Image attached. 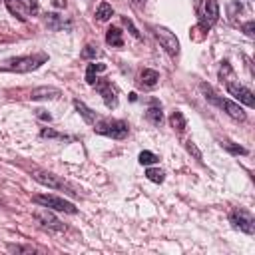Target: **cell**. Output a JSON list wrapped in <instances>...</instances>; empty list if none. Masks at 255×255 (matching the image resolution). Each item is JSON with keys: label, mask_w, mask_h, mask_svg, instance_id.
<instances>
[{"label": "cell", "mask_w": 255, "mask_h": 255, "mask_svg": "<svg viewBox=\"0 0 255 255\" xmlns=\"http://www.w3.org/2000/svg\"><path fill=\"white\" fill-rule=\"evenodd\" d=\"M219 78H221V82L225 80V90L235 98V100H239L241 104H245L247 108H253L255 106V98H253V92L249 90V88H245V86H241L235 78H233V72H231V66L227 64V62H223V66L219 68Z\"/></svg>", "instance_id": "1"}, {"label": "cell", "mask_w": 255, "mask_h": 255, "mask_svg": "<svg viewBox=\"0 0 255 255\" xmlns=\"http://www.w3.org/2000/svg\"><path fill=\"white\" fill-rule=\"evenodd\" d=\"M48 60L46 54H28V56H16V58H8L0 64V70L4 72H18V74H26L32 70H38L44 62Z\"/></svg>", "instance_id": "2"}, {"label": "cell", "mask_w": 255, "mask_h": 255, "mask_svg": "<svg viewBox=\"0 0 255 255\" xmlns=\"http://www.w3.org/2000/svg\"><path fill=\"white\" fill-rule=\"evenodd\" d=\"M201 92L205 94V100H209L211 104H215L219 110H223L229 118H233V120H237V122H245V118H247V114L243 112V108L237 104V102H233V100H229V98H223V96H217L207 84H201Z\"/></svg>", "instance_id": "3"}, {"label": "cell", "mask_w": 255, "mask_h": 255, "mask_svg": "<svg viewBox=\"0 0 255 255\" xmlns=\"http://www.w3.org/2000/svg\"><path fill=\"white\" fill-rule=\"evenodd\" d=\"M94 131L112 139H124L129 133V126L124 120H100L94 124Z\"/></svg>", "instance_id": "4"}, {"label": "cell", "mask_w": 255, "mask_h": 255, "mask_svg": "<svg viewBox=\"0 0 255 255\" xmlns=\"http://www.w3.org/2000/svg\"><path fill=\"white\" fill-rule=\"evenodd\" d=\"M32 201L38 203L40 207H48V209H54V211H64V213H70V215L78 213V207H76L72 201H68V199H64V197H58V195H52V193L34 195Z\"/></svg>", "instance_id": "5"}, {"label": "cell", "mask_w": 255, "mask_h": 255, "mask_svg": "<svg viewBox=\"0 0 255 255\" xmlns=\"http://www.w3.org/2000/svg\"><path fill=\"white\" fill-rule=\"evenodd\" d=\"M32 177H34L38 183H42V185H46V187H50V189H64V191L70 193V195H76V193H78V191H74L60 175H56V173H52V171L36 169V171H32Z\"/></svg>", "instance_id": "6"}, {"label": "cell", "mask_w": 255, "mask_h": 255, "mask_svg": "<svg viewBox=\"0 0 255 255\" xmlns=\"http://www.w3.org/2000/svg\"><path fill=\"white\" fill-rule=\"evenodd\" d=\"M229 223L235 229H239V231H243L247 235H253L255 233V219H253V215L249 211L241 209V207H237V209H233L229 213Z\"/></svg>", "instance_id": "7"}, {"label": "cell", "mask_w": 255, "mask_h": 255, "mask_svg": "<svg viewBox=\"0 0 255 255\" xmlns=\"http://www.w3.org/2000/svg\"><path fill=\"white\" fill-rule=\"evenodd\" d=\"M151 32H153V36L161 42V46L165 48V52H167L171 58H175V56L179 54V40L175 38L173 32H169V30L163 28V26H151Z\"/></svg>", "instance_id": "8"}, {"label": "cell", "mask_w": 255, "mask_h": 255, "mask_svg": "<svg viewBox=\"0 0 255 255\" xmlns=\"http://www.w3.org/2000/svg\"><path fill=\"white\" fill-rule=\"evenodd\" d=\"M217 20H219V4H217V0H205L203 14L199 18V26L203 30H209V28H213V24Z\"/></svg>", "instance_id": "9"}, {"label": "cell", "mask_w": 255, "mask_h": 255, "mask_svg": "<svg viewBox=\"0 0 255 255\" xmlns=\"http://www.w3.org/2000/svg\"><path fill=\"white\" fill-rule=\"evenodd\" d=\"M34 219H36L42 227H46V229H52V231H62V229H64V223H62L54 213H50L48 207H42V209L34 211Z\"/></svg>", "instance_id": "10"}, {"label": "cell", "mask_w": 255, "mask_h": 255, "mask_svg": "<svg viewBox=\"0 0 255 255\" xmlns=\"http://www.w3.org/2000/svg\"><path fill=\"white\" fill-rule=\"evenodd\" d=\"M96 90L100 92V96L104 98V104L108 108H116L118 106V96H116V90L114 86L108 82V80H96Z\"/></svg>", "instance_id": "11"}, {"label": "cell", "mask_w": 255, "mask_h": 255, "mask_svg": "<svg viewBox=\"0 0 255 255\" xmlns=\"http://www.w3.org/2000/svg\"><path fill=\"white\" fill-rule=\"evenodd\" d=\"M62 96V92L54 86H40V88H34L30 92V100H58Z\"/></svg>", "instance_id": "12"}, {"label": "cell", "mask_w": 255, "mask_h": 255, "mask_svg": "<svg viewBox=\"0 0 255 255\" xmlns=\"http://www.w3.org/2000/svg\"><path fill=\"white\" fill-rule=\"evenodd\" d=\"M145 118H147V122L153 124V126H159V124L163 122V110H161V104H159L157 100H151V104H149V108H147V112H145Z\"/></svg>", "instance_id": "13"}, {"label": "cell", "mask_w": 255, "mask_h": 255, "mask_svg": "<svg viewBox=\"0 0 255 255\" xmlns=\"http://www.w3.org/2000/svg\"><path fill=\"white\" fill-rule=\"evenodd\" d=\"M157 82H159V74H157L155 70L143 68V70L139 72V86H143V88H153V86H157Z\"/></svg>", "instance_id": "14"}, {"label": "cell", "mask_w": 255, "mask_h": 255, "mask_svg": "<svg viewBox=\"0 0 255 255\" xmlns=\"http://www.w3.org/2000/svg\"><path fill=\"white\" fill-rule=\"evenodd\" d=\"M74 108L78 110V114L84 118V122H86V124H92V126H94V124L98 122V116H96V112H94V110H90V108H88L84 102H80V100H74Z\"/></svg>", "instance_id": "15"}, {"label": "cell", "mask_w": 255, "mask_h": 255, "mask_svg": "<svg viewBox=\"0 0 255 255\" xmlns=\"http://www.w3.org/2000/svg\"><path fill=\"white\" fill-rule=\"evenodd\" d=\"M106 42H108L110 46L122 48V46H124V32H122L118 26L108 28V32H106Z\"/></svg>", "instance_id": "16"}, {"label": "cell", "mask_w": 255, "mask_h": 255, "mask_svg": "<svg viewBox=\"0 0 255 255\" xmlns=\"http://www.w3.org/2000/svg\"><path fill=\"white\" fill-rule=\"evenodd\" d=\"M4 4H6V8L10 10V14H14V16H18V20H26V16L30 14L28 12V8L24 6V4H20L18 0H4Z\"/></svg>", "instance_id": "17"}, {"label": "cell", "mask_w": 255, "mask_h": 255, "mask_svg": "<svg viewBox=\"0 0 255 255\" xmlns=\"http://www.w3.org/2000/svg\"><path fill=\"white\" fill-rule=\"evenodd\" d=\"M104 70H106V64H102V62H98V64H88V68H86V82H88L90 86H94L96 80H98V74L104 72Z\"/></svg>", "instance_id": "18"}, {"label": "cell", "mask_w": 255, "mask_h": 255, "mask_svg": "<svg viewBox=\"0 0 255 255\" xmlns=\"http://www.w3.org/2000/svg\"><path fill=\"white\" fill-rule=\"evenodd\" d=\"M114 16V8L108 4V2H100V6L96 8V20L98 22H106Z\"/></svg>", "instance_id": "19"}, {"label": "cell", "mask_w": 255, "mask_h": 255, "mask_svg": "<svg viewBox=\"0 0 255 255\" xmlns=\"http://www.w3.org/2000/svg\"><path fill=\"white\" fill-rule=\"evenodd\" d=\"M169 124H171V128H173V129H177V131H183V129H185V126H187V122H185L183 114H181V112H177V110L169 116Z\"/></svg>", "instance_id": "20"}, {"label": "cell", "mask_w": 255, "mask_h": 255, "mask_svg": "<svg viewBox=\"0 0 255 255\" xmlns=\"http://www.w3.org/2000/svg\"><path fill=\"white\" fill-rule=\"evenodd\" d=\"M46 24H48V28H50V30H62V28H70V24H64L62 16H58V14H48Z\"/></svg>", "instance_id": "21"}, {"label": "cell", "mask_w": 255, "mask_h": 255, "mask_svg": "<svg viewBox=\"0 0 255 255\" xmlns=\"http://www.w3.org/2000/svg\"><path fill=\"white\" fill-rule=\"evenodd\" d=\"M145 177H147L149 181H153V183H161V181L165 179V173H163L161 169H157V167H147V169H145Z\"/></svg>", "instance_id": "22"}, {"label": "cell", "mask_w": 255, "mask_h": 255, "mask_svg": "<svg viewBox=\"0 0 255 255\" xmlns=\"http://www.w3.org/2000/svg\"><path fill=\"white\" fill-rule=\"evenodd\" d=\"M221 145H223L229 153H233V155H247V153H249L245 147H241V145H237V143H233V141H223Z\"/></svg>", "instance_id": "23"}, {"label": "cell", "mask_w": 255, "mask_h": 255, "mask_svg": "<svg viewBox=\"0 0 255 255\" xmlns=\"http://www.w3.org/2000/svg\"><path fill=\"white\" fill-rule=\"evenodd\" d=\"M157 159H159V157H157L155 153H151V151H141L139 157H137V161H139L141 165H153Z\"/></svg>", "instance_id": "24"}, {"label": "cell", "mask_w": 255, "mask_h": 255, "mask_svg": "<svg viewBox=\"0 0 255 255\" xmlns=\"http://www.w3.org/2000/svg\"><path fill=\"white\" fill-rule=\"evenodd\" d=\"M98 52H100V50H98V46H94V44H88V46L82 50V58H84V60L96 58V56H98Z\"/></svg>", "instance_id": "25"}, {"label": "cell", "mask_w": 255, "mask_h": 255, "mask_svg": "<svg viewBox=\"0 0 255 255\" xmlns=\"http://www.w3.org/2000/svg\"><path fill=\"white\" fill-rule=\"evenodd\" d=\"M185 149H187V151H189V153H191V155H193L195 159H199V161L203 159V155H201V151H199V147L195 145V141H191V139H189V141L185 143Z\"/></svg>", "instance_id": "26"}, {"label": "cell", "mask_w": 255, "mask_h": 255, "mask_svg": "<svg viewBox=\"0 0 255 255\" xmlns=\"http://www.w3.org/2000/svg\"><path fill=\"white\" fill-rule=\"evenodd\" d=\"M18 2L24 4L30 14H36V12H38V0H18Z\"/></svg>", "instance_id": "27"}, {"label": "cell", "mask_w": 255, "mask_h": 255, "mask_svg": "<svg viewBox=\"0 0 255 255\" xmlns=\"http://www.w3.org/2000/svg\"><path fill=\"white\" fill-rule=\"evenodd\" d=\"M122 20H124V24H126V26L129 28V32H131V36H133V38H141V34H139V32H137V28H135V26L131 24V20H128L126 16H124Z\"/></svg>", "instance_id": "28"}, {"label": "cell", "mask_w": 255, "mask_h": 255, "mask_svg": "<svg viewBox=\"0 0 255 255\" xmlns=\"http://www.w3.org/2000/svg\"><path fill=\"white\" fill-rule=\"evenodd\" d=\"M42 137H64V135L58 133V131H54V129H50V128H48V129L44 128V129H42Z\"/></svg>", "instance_id": "29"}, {"label": "cell", "mask_w": 255, "mask_h": 255, "mask_svg": "<svg viewBox=\"0 0 255 255\" xmlns=\"http://www.w3.org/2000/svg\"><path fill=\"white\" fill-rule=\"evenodd\" d=\"M243 30H245L247 36H253V20H249V22L243 26Z\"/></svg>", "instance_id": "30"}, {"label": "cell", "mask_w": 255, "mask_h": 255, "mask_svg": "<svg viewBox=\"0 0 255 255\" xmlns=\"http://www.w3.org/2000/svg\"><path fill=\"white\" fill-rule=\"evenodd\" d=\"M10 251H32V247H22V245H8Z\"/></svg>", "instance_id": "31"}, {"label": "cell", "mask_w": 255, "mask_h": 255, "mask_svg": "<svg viewBox=\"0 0 255 255\" xmlns=\"http://www.w3.org/2000/svg\"><path fill=\"white\" fill-rule=\"evenodd\" d=\"M38 112H40V114H38V118H40V120H46V122H50V120H52V116H50V114H46L44 110H38Z\"/></svg>", "instance_id": "32"}, {"label": "cell", "mask_w": 255, "mask_h": 255, "mask_svg": "<svg viewBox=\"0 0 255 255\" xmlns=\"http://www.w3.org/2000/svg\"><path fill=\"white\" fill-rule=\"evenodd\" d=\"M52 4H54L56 8H66L68 2H66V0H52Z\"/></svg>", "instance_id": "33"}, {"label": "cell", "mask_w": 255, "mask_h": 255, "mask_svg": "<svg viewBox=\"0 0 255 255\" xmlns=\"http://www.w3.org/2000/svg\"><path fill=\"white\" fill-rule=\"evenodd\" d=\"M131 2H133L135 6H143V4H145V0H131Z\"/></svg>", "instance_id": "34"}]
</instances>
